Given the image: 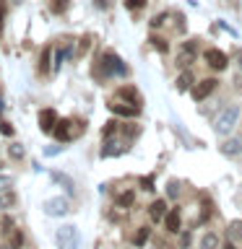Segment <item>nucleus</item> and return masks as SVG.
I'll return each instance as SVG.
<instances>
[{
  "label": "nucleus",
  "instance_id": "nucleus-1",
  "mask_svg": "<svg viewBox=\"0 0 242 249\" xmlns=\"http://www.w3.org/2000/svg\"><path fill=\"white\" fill-rule=\"evenodd\" d=\"M99 75L101 78H112V75H128V65L117 57L115 52H104L99 57Z\"/></svg>",
  "mask_w": 242,
  "mask_h": 249
},
{
  "label": "nucleus",
  "instance_id": "nucleus-2",
  "mask_svg": "<svg viewBox=\"0 0 242 249\" xmlns=\"http://www.w3.org/2000/svg\"><path fill=\"white\" fill-rule=\"evenodd\" d=\"M237 122H240V107L237 104H229V107H224L222 112H219L216 122H214V130L219 132V135H229Z\"/></svg>",
  "mask_w": 242,
  "mask_h": 249
},
{
  "label": "nucleus",
  "instance_id": "nucleus-3",
  "mask_svg": "<svg viewBox=\"0 0 242 249\" xmlns=\"http://www.w3.org/2000/svg\"><path fill=\"white\" fill-rule=\"evenodd\" d=\"M55 241L60 249H78V229L76 226H60L55 233Z\"/></svg>",
  "mask_w": 242,
  "mask_h": 249
},
{
  "label": "nucleus",
  "instance_id": "nucleus-4",
  "mask_svg": "<svg viewBox=\"0 0 242 249\" xmlns=\"http://www.w3.org/2000/svg\"><path fill=\"white\" fill-rule=\"evenodd\" d=\"M195 57H198V39H187V42H182V47L177 50V65L187 68L190 62H195Z\"/></svg>",
  "mask_w": 242,
  "mask_h": 249
},
{
  "label": "nucleus",
  "instance_id": "nucleus-5",
  "mask_svg": "<svg viewBox=\"0 0 242 249\" xmlns=\"http://www.w3.org/2000/svg\"><path fill=\"white\" fill-rule=\"evenodd\" d=\"M203 60H206V65H208L211 70H224L226 65H229V57H226L222 50H214V47L203 52Z\"/></svg>",
  "mask_w": 242,
  "mask_h": 249
},
{
  "label": "nucleus",
  "instance_id": "nucleus-6",
  "mask_svg": "<svg viewBox=\"0 0 242 249\" xmlns=\"http://www.w3.org/2000/svg\"><path fill=\"white\" fill-rule=\"evenodd\" d=\"M44 213L47 215H52V218H60V215H65L70 205H68V200L65 197H50V200H44Z\"/></svg>",
  "mask_w": 242,
  "mask_h": 249
},
{
  "label": "nucleus",
  "instance_id": "nucleus-7",
  "mask_svg": "<svg viewBox=\"0 0 242 249\" xmlns=\"http://www.w3.org/2000/svg\"><path fill=\"white\" fill-rule=\"evenodd\" d=\"M55 124H58V112H55V109H42V112H39V130L52 132Z\"/></svg>",
  "mask_w": 242,
  "mask_h": 249
},
{
  "label": "nucleus",
  "instance_id": "nucleus-8",
  "mask_svg": "<svg viewBox=\"0 0 242 249\" xmlns=\"http://www.w3.org/2000/svg\"><path fill=\"white\" fill-rule=\"evenodd\" d=\"M70 124H73V122H70V120H58V124H55L52 135L58 138L60 143H68V140H73V135H76V132L70 130Z\"/></svg>",
  "mask_w": 242,
  "mask_h": 249
},
{
  "label": "nucleus",
  "instance_id": "nucleus-9",
  "mask_svg": "<svg viewBox=\"0 0 242 249\" xmlns=\"http://www.w3.org/2000/svg\"><path fill=\"white\" fill-rule=\"evenodd\" d=\"M109 112L117 114V117H138L141 109L133 107V104H122V101H109Z\"/></svg>",
  "mask_w": 242,
  "mask_h": 249
},
{
  "label": "nucleus",
  "instance_id": "nucleus-10",
  "mask_svg": "<svg viewBox=\"0 0 242 249\" xmlns=\"http://www.w3.org/2000/svg\"><path fill=\"white\" fill-rule=\"evenodd\" d=\"M214 89H216V81H214V78H203V81L193 89V99H195V101H203Z\"/></svg>",
  "mask_w": 242,
  "mask_h": 249
},
{
  "label": "nucleus",
  "instance_id": "nucleus-11",
  "mask_svg": "<svg viewBox=\"0 0 242 249\" xmlns=\"http://www.w3.org/2000/svg\"><path fill=\"white\" fill-rule=\"evenodd\" d=\"M117 96L125 99V104H133V107L141 109V93L133 89V86H120V89H117Z\"/></svg>",
  "mask_w": 242,
  "mask_h": 249
},
{
  "label": "nucleus",
  "instance_id": "nucleus-12",
  "mask_svg": "<svg viewBox=\"0 0 242 249\" xmlns=\"http://www.w3.org/2000/svg\"><path fill=\"white\" fill-rule=\"evenodd\" d=\"M219 151H222L224 156H229V159H234V156L242 153V138H229L226 143L219 145Z\"/></svg>",
  "mask_w": 242,
  "mask_h": 249
},
{
  "label": "nucleus",
  "instance_id": "nucleus-13",
  "mask_svg": "<svg viewBox=\"0 0 242 249\" xmlns=\"http://www.w3.org/2000/svg\"><path fill=\"white\" fill-rule=\"evenodd\" d=\"M107 143H104V148H101V156H104V159H109V156H120L125 148L128 145H122L120 140H112V138H104Z\"/></svg>",
  "mask_w": 242,
  "mask_h": 249
},
{
  "label": "nucleus",
  "instance_id": "nucleus-14",
  "mask_svg": "<svg viewBox=\"0 0 242 249\" xmlns=\"http://www.w3.org/2000/svg\"><path fill=\"white\" fill-rule=\"evenodd\" d=\"M164 226H167V231H172V233L180 231V226H182V218H180V210H177V208L169 210V213L164 215Z\"/></svg>",
  "mask_w": 242,
  "mask_h": 249
},
{
  "label": "nucleus",
  "instance_id": "nucleus-15",
  "mask_svg": "<svg viewBox=\"0 0 242 249\" xmlns=\"http://www.w3.org/2000/svg\"><path fill=\"white\" fill-rule=\"evenodd\" d=\"M148 215H151V221H164V215H167V202L154 200L151 205H148Z\"/></svg>",
  "mask_w": 242,
  "mask_h": 249
},
{
  "label": "nucleus",
  "instance_id": "nucleus-16",
  "mask_svg": "<svg viewBox=\"0 0 242 249\" xmlns=\"http://www.w3.org/2000/svg\"><path fill=\"white\" fill-rule=\"evenodd\" d=\"M21 247H23V231L13 229L11 236H8V249H21Z\"/></svg>",
  "mask_w": 242,
  "mask_h": 249
},
{
  "label": "nucleus",
  "instance_id": "nucleus-17",
  "mask_svg": "<svg viewBox=\"0 0 242 249\" xmlns=\"http://www.w3.org/2000/svg\"><path fill=\"white\" fill-rule=\"evenodd\" d=\"M148 236H151V229H148V226H141V229L136 231V236H133V244H136V247H143L146 241H148Z\"/></svg>",
  "mask_w": 242,
  "mask_h": 249
},
{
  "label": "nucleus",
  "instance_id": "nucleus-18",
  "mask_svg": "<svg viewBox=\"0 0 242 249\" xmlns=\"http://www.w3.org/2000/svg\"><path fill=\"white\" fill-rule=\"evenodd\" d=\"M50 54H52V47H44L42 54H39V73H50Z\"/></svg>",
  "mask_w": 242,
  "mask_h": 249
},
{
  "label": "nucleus",
  "instance_id": "nucleus-19",
  "mask_svg": "<svg viewBox=\"0 0 242 249\" xmlns=\"http://www.w3.org/2000/svg\"><path fill=\"white\" fill-rule=\"evenodd\" d=\"M133 200H136V192H120V195H117V202H115V205L117 208H130L133 205Z\"/></svg>",
  "mask_w": 242,
  "mask_h": 249
},
{
  "label": "nucleus",
  "instance_id": "nucleus-20",
  "mask_svg": "<svg viewBox=\"0 0 242 249\" xmlns=\"http://www.w3.org/2000/svg\"><path fill=\"white\" fill-rule=\"evenodd\" d=\"M190 86H193V73H190V70L180 73V78H177V91H187Z\"/></svg>",
  "mask_w": 242,
  "mask_h": 249
},
{
  "label": "nucleus",
  "instance_id": "nucleus-21",
  "mask_svg": "<svg viewBox=\"0 0 242 249\" xmlns=\"http://www.w3.org/2000/svg\"><path fill=\"white\" fill-rule=\"evenodd\" d=\"M16 205V195L8 190V192H0V210H8Z\"/></svg>",
  "mask_w": 242,
  "mask_h": 249
},
{
  "label": "nucleus",
  "instance_id": "nucleus-22",
  "mask_svg": "<svg viewBox=\"0 0 242 249\" xmlns=\"http://www.w3.org/2000/svg\"><path fill=\"white\" fill-rule=\"evenodd\" d=\"M201 249H219V236L216 233H206L201 239Z\"/></svg>",
  "mask_w": 242,
  "mask_h": 249
},
{
  "label": "nucleus",
  "instance_id": "nucleus-23",
  "mask_svg": "<svg viewBox=\"0 0 242 249\" xmlns=\"http://www.w3.org/2000/svg\"><path fill=\"white\" fill-rule=\"evenodd\" d=\"M226 233H229L232 241L242 239V221H232V223H229V231H226Z\"/></svg>",
  "mask_w": 242,
  "mask_h": 249
},
{
  "label": "nucleus",
  "instance_id": "nucleus-24",
  "mask_svg": "<svg viewBox=\"0 0 242 249\" xmlns=\"http://www.w3.org/2000/svg\"><path fill=\"white\" fill-rule=\"evenodd\" d=\"M50 11L58 13V16L65 13V11H68V0H50Z\"/></svg>",
  "mask_w": 242,
  "mask_h": 249
},
{
  "label": "nucleus",
  "instance_id": "nucleus-25",
  "mask_svg": "<svg viewBox=\"0 0 242 249\" xmlns=\"http://www.w3.org/2000/svg\"><path fill=\"white\" fill-rule=\"evenodd\" d=\"M117 130H120V124H117L115 120H109V122L104 124V130H101V135H104V138H112V135H117Z\"/></svg>",
  "mask_w": 242,
  "mask_h": 249
},
{
  "label": "nucleus",
  "instance_id": "nucleus-26",
  "mask_svg": "<svg viewBox=\"0 0 242 249\" xmlns=\"http://www.w3.org/2000/svg\"><path fill=\"white\" fill-rule=\"evenodd\" d=\"M151 44H154V50H159L161 54H164V52H169L167 39H161V36H151Z\"/></svg>",
  "mask_w": 242,
  "mask_h": 249
},
{
  "label": "nucleus",
  "instance_id": "nucleus-27",
  "mask_svg": "<svg viewBox=\"0 0 242 249\" xmlns=\"http://www.w3.org/2000/svg\"><path fill=\"white\" fill-rule=\"evenodd\" d=\"M55 182H60V184H65V190L68 192H73V182H70V177H65V174H60V171H55Z\"/></svg>",
  "mask_w": 242,
  "mask_h": 249
},
{
  "label": "nucleus",
  "instance_id": "nucleus-28",
  "mask_svg": "<svg viewBox=\"0 0 242 249\" xmlns=\"http://www.w3.org/2000/svg\"><path fill=\"white\" fill-rule=\"evenodd\" d=\"M13 187V177L11 174H0V192H8Z\"/></svg>",
  "mask_w": 242,
  "mask_h": 249
},
{
  "label": "nucleus",
  "instance_id": "nucleus-29",
  "mask_svg": "<svg viewBox=\"0 0 242 249\" xmlns=\"http://www.w3.org/2000/svg\"><path fill=\"white\" fill-rule=\"evenodd\" d=\"M148 0H125V8L128 11H141V8H146Z\"/></svg>",
  "mask_w": 242,
  "mask_h": 249
},
{
  "label": "nucleus",
  "instance_id": "nucleus-30",
  "mask_svg": "<svg viewBox=\"0 0 242 249\" xmlns=\"http://www.w3.org/2000/svg\"><path fill=\"white\" fill-rule=\"evenodd\" d=\"M167 195H169L172 200H175L177 195H180V182H175V179H172V182L167 184Z\"/></svg>",
  "mask_w": 242,
  "mask_h": 249
},
{
  "label": "nucleus",
  "instance_id": "nucleus-31",
  "mask_svg": "<svg viewBox=\"0 0 242 249\" xmlns=\"http://www.w3.org/2000/svg\"><path fill=\"white\" fill-rule=\"evenodd\" d=\"M89 47H91V36H83L81 42H78V54H86V52H89Z\"/></svg>",
  "mask_w": 242,
  "mask_h": 249
},
{
  "label": "nucleus",
  "instance_id": "nucleus-32",
  "mask_svg": "<svg viewBox=\"0 0 242 249\" xmlns=\"http://www.w3.org/2000/svg\"><path fill=\"white\" fill-rule=\"evenodd\" d=\"M8 151H11V159H23V145L13 143L11 148H8Z\"/></svg>",
  "mask_w": 242,
  "mask_h": 249
},
{
  "label": "nucleus",
  "instance_id": "nucleus-33",
  "mask_svg": "<svg viewBox=\"0 0 242 249\" xmlns=\"http://www.w3.org/2000/svg\"><path fill=\"white\" fill-rule=\"evenodd\" d=\"M141 187H143L146 192H151L154 190V177H143V179H141Z\"/></svg>",
  "mask_w": 242,
  "mask_h": 249
},
{
  "label": "nucleus",
  "instance_id": "nucleus-34",
  "mask_svg": "<svg viewBox=\"0 0 242 249\" xmlns=\"http://www.w3.org/2000/svg\"><path fill=\"white\" fill-rule=\"evenodd\" d=\"M164 21H167V13H161V16H154V18H151V29H156V26H161Z\"/></svg>",
  "mask_w": 242,
  "mask_h": 249
},
{
  "label": "nucleus",
  "instance_id": "nucleus-35",
  "mask_svg": "<svg viewBox=\"0 0 242 249\" xmlns=\"http://www.w3.org/2000/svg\"><path fill=\"white\" fill-rule=\"evenodd\" d=\"M0 132L11 138V135H13V127H11V122H0Z\"/></svg>",
  "mask_w": 242,
  "mask_h": 249
},
{
  "label": "nucleus",
  "instance_id": "nucleus-36",
  "mask_svg": "<svg viewBox=\"0 0 242 249\" xmlns=\"http://www.w3.org/2000/svg\"><path fill=\"white\" fill-rule=\"evenodd\" d=\"M62 148H65V145H52V148H47L44 153H47V156H58V153L62 151Z\"/></svg>",
  "mask_w": 242,
  "mask_h": 249
},
{
  "label": "nucleus",
  "instance_id": "nucleus-37",
  "mask_svg": "<svg viewBox=\"0 0 242 249\" xmlns=\"http://www.w3.org/2000/svg\"><path fill=\"white\" fill-rule=\"evenodd\" d=\"M237 86H242V50H240V73H237Z\"/></svg>",
  "mask_w": 242,
  "mask_h": 249
},
{
  "label": "nucleus",
  "instance_id": "nucleus-38",
  "mask_svg": "<svg viewBox=\"0 0 242 249\" xmlns=\"http://www.w3.org/2000/svg\"><path fill=\"white\" fill-rule=\"evenodd\" d=\"M3 16H5V5L0 3V31H3Z\"/></svg>",
  "mask_w": 242,
  "mask_h": 249
},
{
  "label": "nucleus",
  "instance_id": "nucleus-39",
  "mask_svg": "<svg viewBox=\"0 0 242 249\" xmlns=\"http://www.w3.org/2000/svg\"><path fill=\"white\" fill-rule=\"evenodd\" d=\"M94 5H97V8H107V0H94Z\"/></svg>",
  "mask_w": 242,
  "mask_h": 249
},
{
  "label": "nucleus",
  "instance_id": "nucleus-40",
  "mask_svg": "<svg viewBox=\"0 0 242 249\" xmlns=\"http://www.w3.org/2000/svg\"><path fill=\"white\" fill-rule=\"evenodd\" d=\"M224 249H234V244H232V241H226V244H224Z\"/></svg>",
  "mask_w": 242,
  "mask_h": 249
},
{
  "label": "nucleus",
  "instance_id": "nucleus-41",
  "mask_svg": "<svg viewBox=\"0 0 242 249\" xmlns=\"http://www.w3.org/2000/svg\"><path fill=\"white\" fill-rule=\"evenodd\" d=\"M3 109H5V104H3V96H0V114H3Z\"/></svg>",
  "mask_w": 242,
  "mask_h": 249
},
{
  "label": "nucleus",
  "instance_id": "nucleus-42",
  "mask_svg": "<svg viewBox=\"0 0 242 249\" xmlns=\"http://www.w3.org/2000/svg\"><path fill=\"white\" fill-rule=\"evenodd\" d=\"M13 3H21V0H13Z\"/></svg>",
  "mask_w": 242,
  "mask_h": 249
}]
</instances>
